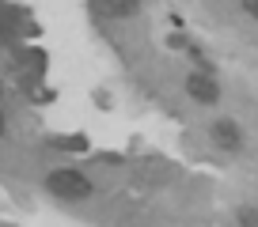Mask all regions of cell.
I'll return each mask as SVG.
<instances>
[{
    "label": "cell",
    "mask_w": 258,
    "mask_h": 227,
    "mask_svg": "<svg viewBox=\"0 0 258 227\" xmlns=\"http://www.w3.org/2000/svg\"><path fill=\"white\" fill-rule=\"evenodd\" d=\"M243 12H247L250 19H258V0H243Z\"/></svg>",
    "instance_id": "cell-6"
},
{
    "label": "cell",
    "mask_w": 258,
    "mask_h": 227,
    "mask_svg": "<svg viewBox=\"0 0 258 227\" xmlns=\"http://www.w3.org/2000/svg\"><path fill=\"white\" fill-rule=\"evenodd\" d=\"M186 91H190V98H198V102H217L220 98L217 83H213L205 72H194L190 80H186Z\"/></svg>",
    "instance_id": "cell-2"
},
{
    "label": "cell",
    "mask_w": 258,
    "mask_h": 227,
    "mask_svg": "<svg viewBox=\"0 0 258 227\" xmlns=\"http://www.w3.org/2000/svg\"><path fill=\"white\" fill-rule=\"evenodd\" d=\"M213 140H217L224 152H239V144H243V137H239V129H235V122H228V118H220V122L213 125Z\"/></svg>",
    "instance_id": "cell-3"
},
{
    "label": "cell",
    "mask_w": 258,
    "mask_h": 227,
    "mask_svg": "<svg viewBox=\"0 0 258 227\" xmlns=\"http://www.w3.org/2000/svg\"><path fill=\"white\" fill-rule=\"evenodd\" d=\"M239 223H243V227H258V212H254V208H243V212H239Z\"/></svg>",
    "instance_id": "cell-5"
},
{
    "label": "cell",
    "mask_w": 258,
    "mask_h": 227,
    "mask_svg": "<svg viewBox=\"0 0 258 227\" xmlns=\"http://www.w3.org/2000/svg\"><path fill=\"white\" fill-rule=\"evenodd\" d=\"M49 193L61 197V201H84V197L91 193V182L84 178V174H76V170H53L46 178Z\"/></svg>",
    "instance_id": "cell-1"
},
{
    "label": "cell",
    "mask_w": 258,
    "mask_h": 227,
    "mask_svg": "<svg viewBox=\"0 0 258 227\" xmlns=\"http://www.w3.org/2000/svg\"><path fill=\"white\" fill-rule=\"evenodd\" d=\"M103 12L114 19H129L141 12V0H103Z\"/></svg>",
    "instance_id": "cell-4"
},
{
    "label": "cell",
    "mask_w": 258,
    "mask_h": 227,
    "mask_svg": "<svg viewBox=\"0 0 258 227\" xmlns=\"http://www.w3.org/2000/svg\"><path fill=\"white\" fill-rule=\"evenodd\" d=\"M0 137H4V113H0Z\"/></svg>",
    "instance_id": "cell-7"
}]
</instances>
